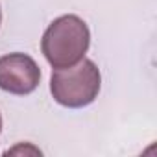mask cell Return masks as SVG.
<instances>
[{
	"mask_svg": "<svg viewBox=\"0 0 157 157\" xmlns=\"http://www.w3.org/2000/svg\"><path fill=\"white\" fill-rule=\"evenodd\" d=\"M91 44V32L78 15L57 17L43 33L41 50L52 68H65L82 61Z\"/></svg>",
	"mask_w": 157,
	"mask_h": 157,
	"instance_id": "6da1fadb",
	"label": "cell"
},
{
	"mask_svg": "<svg viewBox=\"0 0 157 157\" xmlns=\"http://www.w3.org/2000/svg\"><path fill=\"white\" fill-rule=\"evenodd\" d=\"M102 85L100 68L94 61L83 57L72 67L54 68L50 78V93L54 100L70 109H80L98 98Z\"/></svg>",
	"mask_w": 157,
	"mask_h": 157,
	"instance_id": "7a4b0ae2",
	"label": "cell"
},
{
	"mask_svg": "<svg viewBox=\"0 0 157 157\" xmlns=\"http://www.w3.org/2000/svg\"><path fill=\"white\" fill-rule=\"evenodd\" d=\"M41 83V68L33 57L22 52H13L0 57V89L26 96Z\"/></svg>",
	"mask_w": 157,
	"mask_h": 157,
	"instance_id": "3957f363",
	"label": "cell"
},
{
	"mask_svg": "<svg viewBox=\"0 0 157 157\" xmlns=\"http://www.w3.org/2000/svg\"><path fill=\"white\" fill-rule=\"evenodd\" d=\"M0 133H2V115H0Z\"/></svg>",
	"mask_w": 157,
	"mask_h": 157,
	"instance_id": "277c9868",
	"label": "cell"
},
{
	"mask_svg": "<svg viewBox=\"0 0 157 157\" xmlns=\"http://www.w3.org/2000/svg\"><path fill=\"white\" fill-rule=\"evenodd\" d=\"M0 22H2V11H0Z\"/></svg>",
	"mask_w": 157,
	"mask_h": 157,
	"instance_id": "5b68a950",
	"label": "cell"
}]
</instances>
